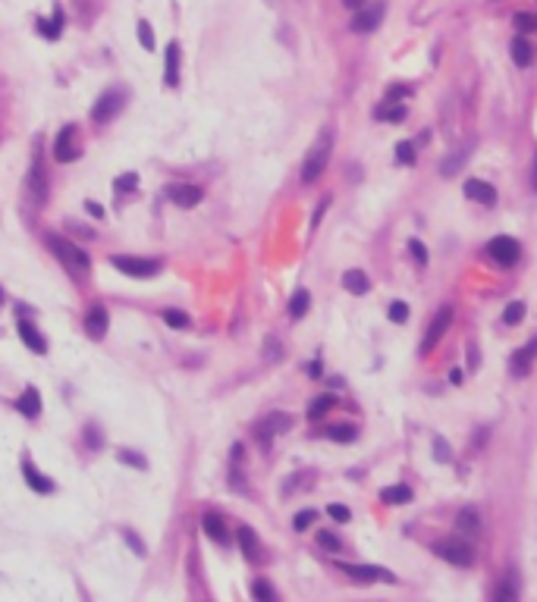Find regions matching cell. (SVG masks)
Masks as SVG:
<instances>
[{
	"mask_svg": "<svg viewBox=\"0 0 537 602\" xmlns=\"http://www.w3.org/2000/svg\"><path fill=\"white\" fill-rule=\"evenodd\" d=\"M405 94H411V88H405V85H393L390 91H386V100H399V98H405Z\"/></svg>",
	"mask_w": 537,
	"mask_h": 602,
	"instance_id": "obj_50",
	"label": "cell"
},
{
	"mask_svg": "<svg viewBox=\"0 0 537 602\" xmlns=\"http://www.w3.org/2000/svg\"><path fill=\"white\" fill-rule=\"evenodd\" d=\"M333 405H336V399H333L330 392H327V395H317V399L308 405V420H311V424H315V420H321Z\"/></svg>",
	"mask_w": 537,
	"mask_h": 602,
	"instance_id": "obj_27",
	"label": "cell"
},
{
	"mask_svg": "<svg viewBox=\"0 0 537 602\" xmlns=\"http://www.w3.org/2000/svg\"><path fill=\"white\" fill-rule=\"evenodd\" d=\"M434 458H437V461H443V464L453 461V452H449V442H446V439H440V436L434 439Z\"/></svg>",
	"mask_w": 537,
	"mask_h": 602,
	"instance_id": "obj_41",
	"label": "cell"
},
{
	"mask_svg": "<svg viewBox=\"0 0 537 602\" xmlns=\"http://www.w3.org/2000/svg\"><path fill=\"white\" fill-rule=\"evenodd\" d=\"M202 530L208 533L217 546H229V533H227V524H223L220 514H214V511L204 514V518H202Z\"/></svg>",
	"mask_w": 537,
	"mask_h": 602,
	"instance_id": "obj_17",
	"label": "cell"
},
{
	"mask_svg": "<svg viewBox=\"0 0 537 602\" xmlns=\"http://www.w3.org/2000/svg\"><path fill=\"white\" fill-rule=\"evenodd\" d=\"M280 357H283V345H280V339L267 336V342H264V361H280Z\"/></svg>",
	"mask_w": 537,
	"mask_h": 602,
	"instance_id": "obj_38",
	"label": "cell"
},
{
	"mask_svg": "<svg viewBox=\"0 0 537 602\" xmlns=\"http://www.w3.org/2000/svg\"><path fill=\"white\" fill-rule=\"evenodd\" d=\"M342 3H346L349 10H361V6H365V0H342Z\"/></svg>",
	"mask_w": 537,
	"mask_h": 602,
	"instance_id": "obj_56",
	"label": "cell"
},
{
	"mask_svg": "<svg viewBox=\"0 0 537 602\" xmlns=\"http://www.w3.org/2000/svg\"><path fill=\"white\" fill-rule=\"evenodd\" d=\"M20 339L35 351V355H45V351H47V339L41 336L38 326L29 323V320H22V323H20Z\"/></svg>",
	"mask_w": 537,
	"mask_h": 602,
	"instance_id": "obj_21",
	"label": "cell"
},
{
	"mask_svg": "<svg viewBox=\"0 0 537 602\" xmlns=\"http://www.w3.org/2000/svg\"><path fill=\"white\" fill-rule=\"evenodd\" d=\"M164 194L173 201V204L179 207H195L198 201L204 198V192L198 185H189V182H170V185L164 188Z\"/></svg>",
	"mask_w": 537,
	"mask_h": 602,
	"instance_id": "obj_11",
	"label": "cell"
},
{
	"mask_svg": "<svg viewBox=\"0 0 537 602\" xmlns=\"http://www.w3.org/2000/svg\"><path fill=\"white\" fill-rule=\"evenodd\" d=\"M380 19H384V3H365L358 13H355L352 31H358V35H368V31H374V29L380 25Z\"/></svg>",
	"mask_w": 537,
	"mask_h": 602,
	"instance_id": "obj_13",
	"label": "cell"
},
{
	"mask_svg": "<svg viewBox=\"0 0 537 602\" xmlns=\"http://www.w3.org/2000/svg\"><path fill=\"white\" fill-rule=\"evenodd\" d=\"M267 3H277V0H267Z\"/></svg>",
	"mask_w": 537,
	"mask_h": 602,
	"instance_id": "obj_58",
	"label": "cell"
},
{
	"mask_svg": "<svg viewBox=\"0 0 537 602\" xmlns=\"http://www.w3.org/2000/svg\"><path fill=\"white\" fill-rule=\"evenodd\" d=\"M22 477H26V483L35 489V493H54V480L51 477H45L38 468L32 464V458H22Z\"/></svg>",
	"mask_w": 537,
	"mask_h": 602,
	"instance_id": "obj_16",
	"label": "cell"
},
{
	"mask_svg": "<svg viewBox=\"0 0 537 602\" xmlns=\"http://www.w3.org/2000/svg\"><path fill=\"white\" fill-rule=\"evenodd\" d=\"M342 286H346V292H352V295H365L368 288H371V279H368L361 270H349V273L342 276Z\"/></svg>",
	"mask_w": 537,
	"mask_h": 602,
	"instance_id": "obj_25",
	"label": "cell"
},
{
	"mask_svg": "<svg viewBox=\"0 0 537 602\" xmlns=\"http://www.w3.org/2000/svg\"><path fill=\"white\" fill-rule=\"evenodd\" d=\"M449 323H453V307L449 304H443L440 311L434 314V320H430V326H428V336H424V342H421V355H428L430 348H434L437 342L443 339V332L449 330Z\"/></svg>",
	"mask_w": 537,
	"mask_h": 602,
	"instance_id": "obj_10",
	"label": "cell"
},
{
	"mask_svg": "<svg viewBox=\"0 0 537 602\" xmlns=\"http://www.w3.org/2000/svg\"><path fill=\"white\" fill-rule=\"evenodd\" d=\"M455 524H459L465 533H471V537H478V533H481V518H478V511H474V508H462L459 518H455Z\"/></svg>",
	"mask_w": 537,
	"mask_h": 602,
	"instance_id": "obj_28",
	"label": "cell"
},
{
	"mask_svg": "<svg viewBox=\"0 0 537 602\" xmlns=\"http://www.w3.org/2000/svg\"><path fill=\"white\" fill-rule=\"evenodd\" d=\"M289 426H292V414H286V411H273V414H267V417L258 424L255 436H258V442L267 449V445H271V439L277 436V433H286Z\"/></svg>",
	"mask_w": 537,
	"mask_h": 602,
	"instance_id": "obj_9",
	"label": "cell"
},
{
	"mask_svg": "<svg viewBox=\"0 0 537 602\" xmlns=\"http://www.w3.org/2000/svg\"><path fill=\"white\" fill-rule=\"evenodd\" d=\"M493 596H497L499 602H509V599H515V596H518V589L512 587V580H503V583L497 587V593H493Z\"/></svg>",
	"mask_w": 537,
	"mask_h": 602,
	"instance_id": "obj_47",
	"label": "cell"
},
{
	"mask_svg": "<svg viewBox=\"0 0 537 602\" xmlns=\"http://www.w3.org/2000/svg\"><path fill=\"white\" fill-rule=\"evenodd\" d=\"M54 157H57L60 163H70L79 157L76 150V125H63V129L57 132V138H54Z\"/></svg>",
	"mask_w": 537,
	"mask_h": 602,
	"instance_id": "obj_12",
	"label": "cell"
},
{
	"mask_svg": "<svg viewBox=\"0 0 537 602\" xmlns=\"http://www.w3.org/2000/svg\"><path fill=\"white\" fill-rule=\"evenodd\" d=\"M0 301H3V288H0Z\"/></svg>",
	"mask_w": 537,
	"mask_h": 602,
	"instance_id": "obj_57",
	"label": "cell"
},
{
	"mask_svg": "<svg viewBox=\"0 0 537 602\" xmlns=\"http://www.w3.org/2000/svg\"><path fill=\"white\" fill-rule=\"evenodd\" d=\"M327 514H330V518L336 520V524H346V520L352 518V514H349V508H346V505H330V508H327Z\"/></svg>",
	"mask_w": 537,
	"mask_h": 602,
	"instance_id": "obj_48",
	"label": "cell"
},
{
	"mask_svg": "<svg viewBox=\"0 0 537 602\" xmlns=\"http://www.w3.org/2000/svg\"><path fill=\"white\" fill-rule=\"evenodd\" d=\"M164 85H179V44L170 41L164 50Z\"/></svg>",
	"mask_w": 537,
	"mask_h": 602,
	"instance_id": "obj_18",
	"label": "cell"
},
{
	"mask_svg": "<svg viewBox=\"0 0 537 602\" xmlns=\"http://www.w3.org/2000/svg\"><path fill=\"white\" fill-rule=\"evenodd\" d=\"M252 596H255V599H261V602H273V599H277V593H273L264 580H255L252 583Z\"/></svg>",
	"mask_w": 537,
	"mask_h": 602,
	"instance_id": "obj_40",
	"label": "cell"
},
{
	"mask_svg": "<svg viewBox=\"0 0 537 602\" xmlns=\"http://www.w3.org/2000/svg\"><path fill=\"white\" fill-rule=\"evenodd\" d=\"M487 254H490V261L503 263V267H512L518 261V254H522V245L512 236H497L487 242Z\"/></svg>",
	"mask_w": 537,
	"mask_h": 602,
	"instance_id": "obj_8",
	"label": "cell"
},
{
	"mask_svg": "<svg viewBox=\"0 0 537 602\" xmlns=\"http://www.w3.org/2000/svg\"><path fill=\"white\" fill-rule=\"evenodd\" d=\"M107 326H110V314H107V307L91 304V307H89V314H85V332H89L91 339H104V336H107Z\"/></svg>",
	"mask_w": 537,
	"mask_h": 602,
	"instance_id": "obj_14",
	"label": "cell"
},
{
	"mask_svg": "<svg viewBox=\"0 0 537 602\" xmlns=\"http://www.w3.org/2000/svg\"><path fill=\"white\" fill-rule=\"evenodd\" d=\"M60 25H63V10H54V22H47V19H38V31L45 38H60Z\"/></svg>",
	"mask_w": 537,
	"mask_h": 602,
	"instance_id": "obj_31",
	"label": "cell"
},
{
	"mask_svg": "<svg viewBox=\"0 0 537 602\" xmlns=\"http://www.w3.org/2000/svg\"><path fill=\"white\" fill-rule=\"evenodd\" d=\"M534 357H537V339H531L528 345H522V348L515 351V357L509 361V370H512V376H528L531 373V364H534Z\"/></svg>",
	"mask_w": 537,
	"mask_h": 602,
	"instance_id": "obj_15",
	"label": "cell"
},
{
	"mask_svg": "<svg viewBox=\"0 0 537 602\" xmlns=\"http://www.w3.org/2000/svg\"><path fill=\"white\" fill-rule=\"evenodd\" d=\"M135 31H139V44L145 50H154V29H151V22H145V19H142L139 25H135Z\"/></svg>",
	"mask_w": 537,
	"mask_h": 602,
	"instance_id": "obj_37",
	"label": "cell"
},
{
	"mask_svg": "<svg viewBox=\"0 0 537 602\" xmlns=\"http://www.w3.org/2000/svg\"><path fill=\"white\" fill-rule=\"evenodd\" d=\"M434 555H440L449 564H459V568H468L474 562V549L468 543H462V539H443V543H437Z\"/></svg>",
	"mask_w": 537,
	"mask_h": 602,
	"instance_id": "obj_4",
	"label": "cell"
},
{
	"mask_svg": "<svg viewBox=\"0 0 537 602\" xmlns=\"http://www.w3.org/2000/svg\"><path fill=\"white\" fill-rule=\"evenodd\" d=\"M135 185H139L135 173H126V176H120V179H116V188H120V192H123V188H135Z\"/></svg>",
	"mask_w": 537,
	"mask_h": 602,
	"instance_id": "obj_51",
	"label": "cell"
},
{
	"mask_svg": "<svg viewBox=\"0 0 537 602\" xmlns=\"http://www.w3.org/2000/svg\"><path fill=\"white\" fill-rule=\"evenodd\" d=\"M116 461L129 464V468H135V470H145L148 468V458L139 455V452H133V449H120V452H116Z\"/></svg>",
	"mask_w": 537,
	"mask_h": 602,
	"instance_id": "obj_33",
	"label": "cell"
},
{
	"mask_svg": "<svg viewBox=\"0 0 537 602\" xmlns=\"http://www.w3.org/2000/svg\"><path fill=\"white\" fill-rule=\"evenodd\" d=\"M16 411L20 414H26L29 420H35L41 414V392L35 386H29L26 392L20 395V399H16Z\"/></svg>",
	"mask_w": 537,
	"mask_h": 602,
	"instance_id": "obj_19",
	"label": "cell"
},
{
	"mask_svg": "<svg viewBox=\"0 0 537 602\" xmlns=\"http://www.w3.org/2000/svg\"><path fill=\"white\" fill-rule=\"evenodd\" d=\"M123 104H126V94H123L120 88H107V91L98 98V104L91 107V119H95V123H110V119L123 110Z\"/></svg>",
	"mask_w": 537,
	"mask_h": 602,
	"instance_id": "obj_5",
	"label": "cell"
},
{
	"mask_svg": "<svg viewBox=\"0 0 537 602\" xmlns=\"http://www.w3.org/2000/svg\"><path fill=\"white\" fill-rule=\"evenodd\" d=\"M47 245L54 248V254H57V261L63 263L66 270H70L73 276H89L91 273V261H89V254H85L82 248H79L76 242H70V238H63V236H47Z\"/></svg>",
	"mask_w": 537,
	"mask_h": 602,
	"instance_id": "obj_1",
	"label": "cell"
},
{
	"mask_svg": "<svg viewBox=\"0 0 537 602\" xmlns=\"http://www.w3.org/2000/svg\"><path fill=\"white\" fill-rule=\"evenodd\" d=\"M468 160V148H459L455 154H449L446 160H440V173L443 176H455L462 169V163Z\"/></svg>",
	"mask_w": 537,
	"mask_h": 602,
	"instance_id": "obj_29",
	"label": "cell"
},
{
	"mask_svg": "<svg viewBox=\"0 0 537 602\" xmlns=\"http://www.w3.org/2000/svg\"><path fill=\"white\" fill-rule=\"evenodd\" d=\"M405 113L409 110L399 100H384L380 107H374V119H384V123H402Z\"/></svg>",
	"mask_w": 537,
	"mask_h": 602,
	"instance_id": "obj_23",
	"label": "cell"
},
{
	"mask_svg": "<svg viewBox=\"0 0 537 602\" xmlns=\"http://www.w3.org/2000/svg\"><path fill=\"white\" fill-rule=\"evenodd\" d=\"M409 251H411V257H415V261L421 263V267L428 263V248H424L421 242H415V238H411V242H409Z\"/></svg>",
	"mask_w": 537,
	"mask_h": 602,
	"instance_id": "obj_49",
	"label": "cell"
},
{
	"mask_svg": "<svg viewBox=\"0 0 537 602\" xmlns=\"http://www.w3.org/2000/svg\"><path fill=\"white\" fill-rule=\"evenodd\" d=\"M70 229H73V232H79V236H85V238H95V232H91V229H82L79 223H70Z\"/></svg>",
	"mask_w": 537,
	"mask_h": 602,
	"instance_id": "obj_53",
	"label": "cell"
},
{
	"mask_svg": "<svg viewBox=\"0 0 537 602\" xmlns=\"http://www.w3.org/2000/svg\"><path fill=\"white\" fill-rule=\"evenodd\" d=\"M164 323H167V326H173V330H189L192 320H189V314H186V311H176V307H167V311H164Z\"/></svg>",
	"mask_w": 537,
	"mask_h": 602,
	"instance_id": "obj_34",
	"label": "cell"
},
{
	"mask_svg": "<svg viewBox=\"0 0 537 602\" xmlns=\"http://www.w3.org/2000/svg\"><path fill=\"white\" fill-rule=\"evenodd\" d=\"M390 320L393 323H405V320H409V304H405V301H393L390 304Z\"/></svg>",
	"mask_w": 537,
	"mask_h": 602,
	"instance_id": "obj_44",
	"label": "cell"
},
{
	"mask_svg": "<svg viewBox=\"0 0 537 602\" xmlns=\"http://www.w3.org/2000/svg\"><path fill=\"white\" fill-rule=\"evenodd\" d=\"M308 373L317 380V376H321V364H317V361H311V364H308Z\"/></svg>",
	"mask_w": 537,
	"mask_h": 602,
	"instance_id": "obj_55",
	"label": "cell"
},
{
	"mask_svg": "<svg viewBox=\"0 0 537 602\" xmlns=\"http://www.w3.org/2000/svg\"><path fill=\"white\" fill-rule=\"evenodd\" d=\"M531 185H534V192H537V154H534V163H531Z\"/></svg>",
	"mask_w": 537,
	"mask_h": 602,
	"instance_id": "obj_54",
	"label": "cell"
},
{
	"mask_svg": "<svg viewBox=\"0 0 537 602\" xmlns=\"http://www.w3.org/2000/svg\"><path fill=\"white\" fill-rule=\"evenodd\" d=\"M120 273L133 276V279H151L154 273H160V261H151V257H133V254H114L110 257Z\"/></svg>",
	"mask_w": 537,
	"mask_h": 602,
	"instance_id": "obj_3",
	"label": "cell"
},
{
	"mask_svg": "<svg viewBox=\"0 0 537 602\" xmlns=\"http://www.w3.org/2000/svg\"><path fill=\"white\" fill-rule=\"evenodd\" d=\"M330 154H333V132L327 129V132H321V135H317V141L311 144L308 157H305V163H302V182H305V185L317 182V176L327 169Z\"/></svg>",
	"mask_w": 537,
	"mask_h": 602,
	"instance_id": "obj_2",
	"label": "cell"
},
{
	"mask_svg": "<svg viewBox=\"0 0 537 602\" xmlns=\"http://www.w3.org/2000/svg\"><path fill=\"white\" fill-rule=\"evenodd\" d=\"M524 317V301H509L506 304V311H503V323H518V320Z\"/></svg>",
	"mask_w": 537,
	"mask_h": 602,
	"instance_id": "obj_36",
	"label": "cell"
},
{
	"mask_svg": "<svg viewBox=\"0 0 537 602\" xmlns=\"http://www.w3.org/2000/svg\"><path fill=\"white\" fill-rule=\"evenodd\" d=\"M308 304H311V295L305 292V288H298V292L292 295V301H289V317L292 320L305 317V314H308Z\"/></svg>",
	"mask_w": 537,
	"mask_h": 602,
	"instance_id": "obj_30",
	"label": "cell"
},
{
	"mask_svg": "<svg viewBox=\"0 0 537 602\" xmlns=\"http://www.w3.org/2000/svg\"><path fill=\"white\" fill-rule=\"evenodd\" d=\"M317 543H321L324 549H330V552H340V549H342L340 537H333V533H327V530H321V533H317Z\"/></svg>",
	"mask_w": 537,
	"mask_h": 602,
	"instance_id": "obj_46",
	"label": "cell"
},
{
	"mask_svg": "<svg viewBox=\"0 0 537 602\" xmlns=\"http://www.w3.org/2000/svg\"><path fill=\"white\" fill-rule=\"evenodd\" d=\"M85 210H89L95 219H104V207H101V204H95V201H85Z\"/></svg>",
	"mask_w": 537,
	"mask_h": 602,
	"instance_id": "obj_52",
	"label": "cell"
},
{
	"mask_svg": "<svg viewBox=\"0 0 537 602\" xmlns=\"http://www.w3.org/2000/svg\"><path fill=\"white\" fill-rule=\"evenodd\" d=\"M327 436L333 439V442H352V439L358 436V430H355L352 424H333L327 430Z\"/></svg>",
	"mask_w": 537,
	"mask_h": 602,
	"instance_id": "obj_32",
	"label": "cell"
},
{
	"mask_svg": "<svg viewBox=\"0 0 537 602\" xmlns=\"http://www.w3.org/2000/svg\"><path fill=\"white\" fill-rule=\"evenodd\" d=\"M26 188H29V198H32L38 207L47 201V169H45V157L41 154H35L32 169H29V176H26Z\"/></svg>",
	"mask_w": 537,
	"mask_h": 602,
	"instance_id": "obj_7",
	"label": "cell"
},
{
	"mask_svg": "<svg viewBox=\"0 0 537 602\" xmlns=\"http://www.w3.org/2000/svg\"><path fill=\"white\" fill-rule=\"evenodd\" d=\"M340 571L349 574L352 580L358 583H374V580H384V583H396V574L386 568H377V564H349V562H340Z\"/></svg>",
	"mask_w": 537,
	"mask_h": 602,
	"instance_id": "obj_6",
	"label": "cell"
},
{
	"mask_svg": "<svg viewBox=\"0 0 537 602\" xmlns=\"http://www.w3.org/2000/svg\"><path fill=\"white\" fill-rule=\"evenodd\" d=\"M239 546H242V552H245L248 562H261V539H258V533H255L252 527H245V524L239 527Z\"/></svg>",
	"mask_w": 537,
	"mask_h": 602,
	"instance_id": "obj_22",
	"label": "cell"
},
{
	"mask_svg": "<svg viewBox=\"0 0 537 602\" xmlns=\"http://www.w3.org/2000/svg\"><path fill=\"white\" fill-rule=\"evenodd\" d=\"M396 160L399 163H415V144H411V141H399L396 144Z\"/></svg>",
	"mask_w": 537,
	"mask_h": 602,
	"instance_id": "obj_42",
	"label": "cell"
},
{
	"mask_svg": "<svg viewBox=\"0 0 537 602\" xmlns=\"http://www.w3.org/2000/svg\"><path fill=\"white\" fill-rule=\"evenodd\" d=\"M123 539H126V543L133 546V552H135V555H145V552H148V549H145V543H142V537H139V533H135V530H129V527H126V530H123Z\"/></svg>",
	"mask_w": 537,
	"mask_h": 602,
	"instance_id": "obj_45",
	"label": "cell"
},
{
	"mask_svg": "<svg viewBox=\"0 0 537 602\" xmlns=\"http://www.w3.org/2000/svg\"><path fill=\"white\" fill-rule=\"evenodd\" d=\"M317 520V511H311V508H305V511H298L296 518H292V527H296V530H308L311 524H315Z\"/></svg>",
	"mask_w": 537,
	"mask_h": 602,
	"instance_id": "obj_39",
	"label": "cell"
},
{
	"mask_svg": "<svg viewBox=\"0 0 537 602\" xmlns=\"http://www.w3.org/2000/svg\"><path fill=\"white\" fill-rule=\"evenodd\" d=\"M85 445H89L91 452H101L104 433H101V426H98V424H85Z\"/></svg>",
	"mask_w": 537,
	"mask_h": 602,
	"instance_id": "obj_35",
	"label": "cell"
},
{
	"mask_svg": "<svg viewBox=\"0 0 537 602\" xmlns=\"http://www.w3.org/2000/svg\"><path fill=\"white\" fill-rule=\"evenodd\" d=\"M465 194L471 201H478V204H493V201H497V188H493L490 182H481V179H468Z\"/></svg>",
	"mask_w": 537,
	"mask_h": 602,
	"instance_id": "obj_20",
	"label": "cell"
},
{
	"mask_svg": "<svg viewBox=\"0 0 537 602\" xmlns=\"http://www.w3.org/2000/svg\"><path fill=\"white\" fill-rule=\"evenodd\" d=\"M509 54H512V60H515V66H522V69L534 63V47H531V41H524V38H512Z\"/></svg>",
	"mask_w": 537,
	"mask_h": 602,
	"instance_id": "obj_24",
	"label": "cell"
},
{
	"mask_svg": "<svg viewBox=\"0 0 537 602\" xmlns=\"http://www.w3.org/2000/svg\"><path fill=\"white\" fill-rule=\"evenodd\" d=\"M380 499H384L386 505H405V502H411V489L402 486V483H396V486L380 489Z\"/></svg>",
	"mask_w": 537,
	"mask_h": 602,
	"instance_id": "obj_26",
	"label": "cell"
},
{
	"mask_svg": "<svg viewBox=\"0 0 537 602\" xmlns=\"http://www.w3.org/2000/svg\"><path fill=\"white\" fill-rule=\"evenodd\" d=\"M512 25H515L518 31H531V29H537V16H531V13H515Z\"/></svg>",
	"mask_w": 537,
	"mask_h": 602,
	"instance_id": "obj_43",
	"label": "cell"
}]
</instances>
